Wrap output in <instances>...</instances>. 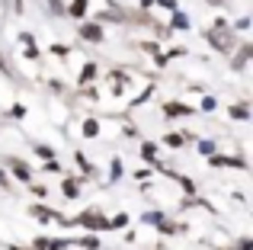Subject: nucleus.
<instances>
[{
  "instance_id": "nucleus-3",
  "label": "nucleus",
  "mask_w": 253,
  "mask_h": 250,
  "mask_svg": "<svg viewBox=\"0 0 253 250\" xmlns=\"http://www.w3.org/2000/svg\"><path fill=\"white\" fill-rule=\"evenodd\" d=\"M209 3H221V0H209Z\"/></svg>"
},
{
  "instance_id": "nucleus-1",
  "label": "nucleus",
  "mask_w": 253,
  "mask_h": 250,
  "mask_svg": "<svg viewBox=\"0 0 253 250\" xmlns=\"http://www.w3.org/2000/svg\"><path fill=\"white\" fill-rule=\"evenodd\" d=\"M209 39H211V45H215V48H221V51H231V48H234V36H231V32L215 29V32H209Z\"/></svg>"
},
{
  "instance_id": "nucleus-2",
  "label": "nucleus",
  "mask_w": 253,
  "mask_h": 250,
  "mask_svg": "<svg viewBox=\"0 0 253 250\" xmlns=\"http://www.w3.org/2000/svg\"><path fill=\"white\" fill-rule=\"evenodd\" d=\"M84 39L96 42V39H99V26H84Z\"/></svg>"
}]
</instances>
